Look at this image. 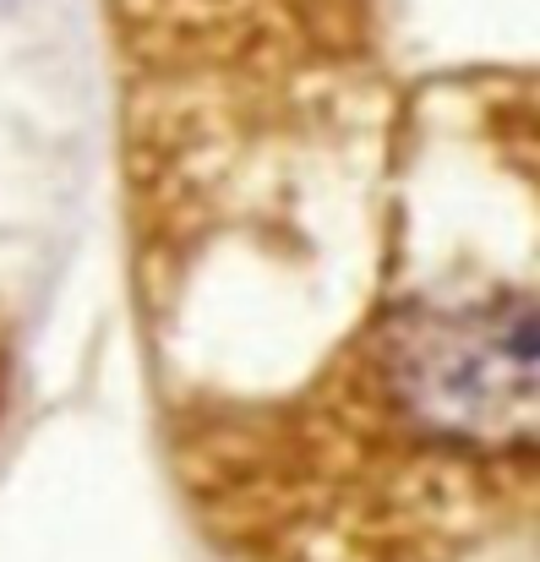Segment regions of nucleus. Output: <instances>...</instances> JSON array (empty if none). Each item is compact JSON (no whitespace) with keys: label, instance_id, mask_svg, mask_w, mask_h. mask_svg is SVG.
Masks as SVG:
<instances>
[{"label":"nucleus","instance_id":"obj_1","mask_svg":"<svg viewBox=\"0 0 540 562\" xmlns=\"http://www.w3.org/2000/svg\"><path fill=\"white\" fill-rule=\"evenodd\" d=\"M0 5H5V0H0Z\"/></svg>","mask_w":540,"mask_h":562}]
</instances>
